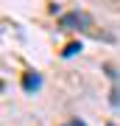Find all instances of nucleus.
Here are the masks:
<instances>
[{"label": "nucleus", "instance_id": "obj_1", "mask_svg": "<svg viewBox=\"0 0 120 126\" xmlns=\"http://www.w3.org/2000/svg\"><path fill=\"white\" fill-rule=\"evenodd\" d=\"M87 23H89L87 14H64V17H62V25L64 28H76V25H87Z\"/></svg>", "mask_w": 120, "mask_h": 126}, {"label": "nucleus", "instance_id": "obj_2", "mask_svg": "<svg viewBox=\"0 0 120 126\" xmlns=\"http://www.w3.org/2000/svg\"><path fill=\"white\" fill-rule=\"evenodd\" d=\"M22 84H25V90H36V87H39V79H36V76H25Z\"/></svg>", "mask_w": 120, "mask_h": 126}, {"label": "nucleus", "instance_id": "obj_3", "mask_svg": "<svg viewBox=\"0 0 120 126\" xmlns=\"http://www.w3.org/2000/svg\"><path fill=\"white\" fill-rule=\"evenodd\" d=\"M76 50H81V45H70V48L64 50V56H73V53H76Z\"/></svg>", "mask_w": 120, "mask_h": 126}, {"label": "nucleus", "instance_id": "obj_4", "mask_svg": "<svg viewBox=\"0 0 120 126\" xmlns=\"http://www.w3.org/2000/svg\"><path fill=\"white\" fill-rule=\"evenodd\" d=\"M76 126H84V123H81V121H76Z\"/></svg>", "mask_w": 120, "mask_h": 126}]
</instances>
